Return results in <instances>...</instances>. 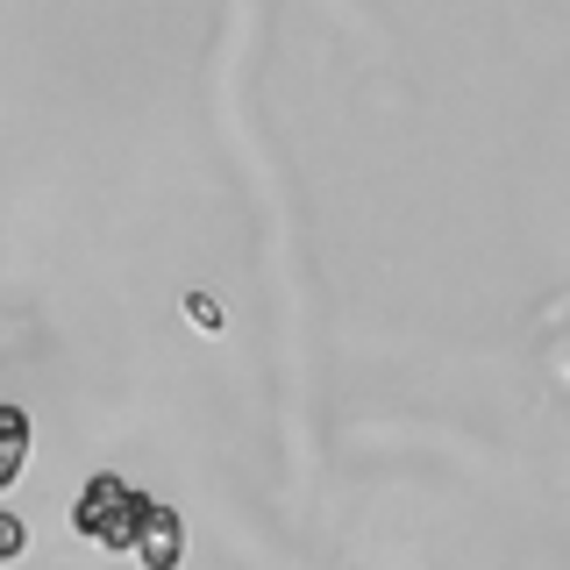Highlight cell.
Instances as JSON below:
<instances>
[{
    "mask_svg": "<svg viewBox=\"0 0 570 570\" xmlns=\"http://www.w3.org/2000/svg\"><path fill=\"white\" fill-rule=\"evenodd\" d=\"M22 549H29V528L14 521V513H0V563H14Z\"/></svg>",
    "mask_w": 570,
    "mask_h": 570,
    "instance_id": "277c9868",
    "label": "cell"
},
{
    "mask_svg": "<svg viewBox=\"0 0 570 570\" xmlns=\"http://www.w3.org/2000/svg\"><path fill=\"white\" fill-rule=\"evenodd\" d=\"M186 314H193V321H200V328H222V307H214V299H207V293H193V299H186Z\"/></svg>",
    "mask_w": 570,
    "mask_h": 570,
    "instance_id": "5b68a950",
    "label": "cell"
},
{
    "mask_svg": "<svg viewBox=\"0 0 570 570\" xmlns=\"http://www.w3.org/2000/svg\"><path fill=\"white\" fill-rule=\"evenodd\" d=\"M22 463H29V414L14 400H0V492L22 478Z\"/></svg>",
    "mask_w": 570,
    "mask_h": 570,
    "instance_id": "3957f363",
    "label": "cell"
},
{
    "mask_svg": "<svg viewBox=\"0 0 570 570\" xmlns=\"http://www.w3.org/2000/svg\"><path fill=\"white\" fill-rule=\"evenodd\" d=\"M129 557L142 563V570H178V557H186V521H178L171 507H142V528H136V549Z\"/></svg>",
    "mask_w": 570,
    "mask_h": 570,
    "instance_id": "7a4b0ae2",
    "label": "cell"
},
{
    "mask_svg": "<svg viewBox=\"0 0 570 570\" xmlns=\"http://www.w3.org/2000/svg\"><path fill=\"white\" fill-rule=\"evenodd\" d=\"M142 499L129 478H115V471H100V478H86V492H79V507H71V521H79L86 542H100V549H136V528H142Z\"/></svg>",
    "mask_w": 570,
    "mask_h": 570,
    "instance_id": "6da1fadb",
    "label": "cell"
}]
</instances>
